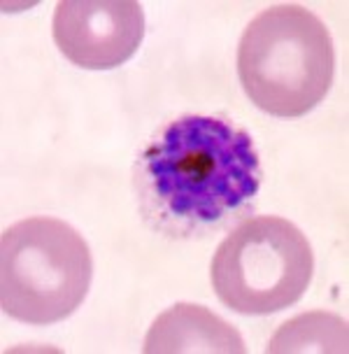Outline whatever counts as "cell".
<instances>
[{"mask_svg":"<svg viewBox=\"0 0 349 354\" xmlns=\"http://www.w3.org/2000/svg\"><path fill=\"white\" fill-rule=\"evenodd\" d=\"M335 52L326 24L303 5L258 12L238 44V77L247 98L272 117H303L333 84Z\"/></svg>","mask_w":349,"mask_h":354,"instance_id":"7a4b0ae2","label":"cell"},{"mask_svg":"<svg viewBox=\"0 0 349 354\" xmlns=\"http://www.w3.org/2000/svg\"><path fill=\"white\" fill-rule=\"evenodd\" d=\"M268 352H347V322L331 313H308L279 326Z\"/></svg>","mask_w":349,"mask_h":354,"instance_id":"52a82bcc","label":"cell"},{"mask_svg":"<svg viewBox=\"0 0 349 354\" xmlns=\"http://www.w3.org/2000/svg\"><path fill=\"white\" fill-rule=\"evenodd\" d=\"M59 52L84 71H112L138 52L144 12L138 0H61L54 12Z\"/></svg>","mask_w":349,"mask_h":354,"instance_id":"5b68a950","label":"cell"},{"mask_svg":"<svg viewBox=\"0 0 349 354\" xmlns=\"http://www.w3.org/2000/svg\"><path fill=\"white\" fill-rule=\"evenodd\" d=\"M144 187L182 226L224 219L258 192L261 166L252 136L219 117L189 115L168 124L142 154Z\"/></svg>","mask_w":349,"mask_h":354,"instance_id":"6da1fadb","label":"cell"},{"mask_svg":"<svg viewBox=\"0 0 349 354\" xmlns=\"http://www.w3.org/2000/svg\"><path fill=\"white\" fill-rule=\"evenodd\" d=\"M86 240L63 219L28 217L3 231L0 308L30 326H49L75 313L91 287Z\"/></svg>","mask_w":349,"mask_h":354,"instance_id":"3957f363","label":"cell"},{"mask_svg":"<svg viewBox=\"0 0 349 354\" xmlns=\"http://www.w3.org/2000/svg\"><path fill=\"white\" fill-rule=\"evenodd\" d=\"M314 254L305 233L284 217L263 214L243 221L212 259V287L240 315H272L308 292Z\"/></svg>","mask_w":349,"mask_h":354,"instance_id":"277c9868","label":"cell"},{"mask_svg":"<svg viewBox=\"0 0 349 354\" xmlns=\"http://www.w3.org/2000/svg\"><path fill=\"white\" fill-rule=\"evenodd\" d=\"M147 354H194V352H247L236 326L196 303H177L161 313L144 338Z\"/></svg>","mask_w":349,"mask_h":354,"instance_id":"8992f818","label":"cell"}]
</instances>
